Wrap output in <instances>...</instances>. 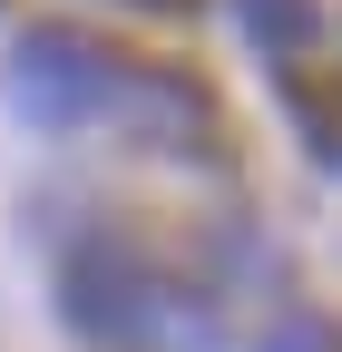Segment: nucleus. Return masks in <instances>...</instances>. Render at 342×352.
Here are the masks:
<instances>
[{
    "mask_svg": "<svg viewBox=\"0 0 342 352\" xmlns=\"http://www.w3.org/2000/svg\"><path fill=\"white\" fill-rule=\"evenodd\" d=\"M235 30L254 39V50H304V39H313V0H235Z\"/></svg>",
    "mask_w": 342,
    "mask_h": 352,
    "instance_id": "3",
    "label": "nucleus"
},
{
    "mask_svg": "<svg viewBox=\"0 0 342 352\" xmlns=\"http://www.w3.org/2000/svg\"><path fill=\"white\" fill-rule=\"evenodd\" d=\"M166 303L176 294L137 264L127 235H89L69 254V323L89 342H176V314H166Z\"/></svg>",
    "mask_w": 342,
    "mask_h": 352,
    "instance_id": "2",
    "label": "nucleus"
},
{
    "mask_svg": "<svg viewBox=\"0 0 342 352\" xmlns=\"http://www.w3.org/2000/svg\"><path fill=\"white\" fill-rule=\"evenodd\" d=\"M264 352H323V323H284V333H274Z\"/></svg>",
    "mask_w": 342,
    "mask_h": 352,
    "instance_id": "4",
    "label": "nucleus"
},
{
    "mask_svg": "<svg viewBox=\"0 0 342 352\" xmlns=\"http://www.w3.org/2000/svg\"><path fill=\"white\" fill-rule=\"evenodd\" d=\"M127 10H196V0H127Z\"/></svg>",
    "mask_w": 342,
    "mask_h": 352,
    "instance_id": "5",
    "label": "nucleus"
},
{
    "mask_svg": "<svg viewBox=\"0 0 342 352\" xmlns=\"http://www.w3.org/2000/svg\"><path fill=\"white\" fill-rule=\"evenodd\" d=\"M0 88H10L20 118H39V127H78V118H108V108H127V98H147V69L117 59L108 39L49 20V30H20V50H10V69H0Z\"/></svg>",
    "mask_w": 342,
    "mask_h": 352,
    "instance_id": "1",
    "label": "nucleus"
}]
</instances>
